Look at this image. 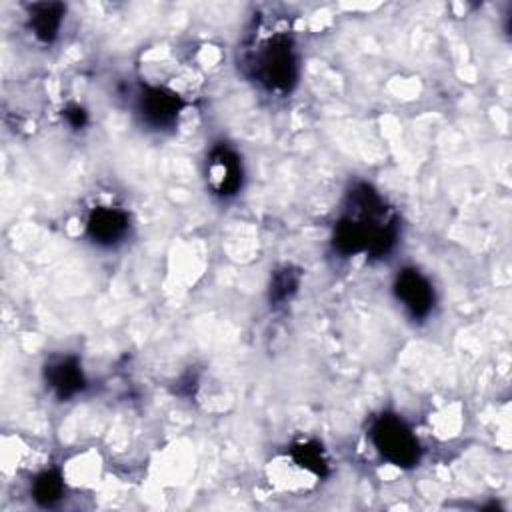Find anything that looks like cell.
I'll return each mask as SVG.
<instances>
[{"label":"cell","instance_id":"6da1fadb","mask_svg":"<svg viewBox=\"0 0 512 512\" xmlns=\"http://www.w3.org/2000/svg\"><path fill=\"white\" fill-rule=\"evenodd\" d=\"M254 66L260 80L270 88H288L296 78V58L290 36L284 32H274L270 38L262 40Z\"/></svg>","mask_w":512,"mask_h":512},{"label":"cell","instance_id":"7a4b0ae2","mask_svg":"<svg viewBox=\"0 0 512 512\" xmlns=\"http://www.w3.org/2000/svg\"><path fill=\"white\" fill-rule=\"evenodd\" d=\"M372 442L378 452L396 466H412L418 460V440L394 414H382L374 422Z\"/></svg>","mask_w":512,"mask_h":512},{"label":"cell","instance_id":"3957f363","mask_svg":"<svg viewBox=\"0 0 512 512\" xmlns=\"http://www.w3.org/2000/svg\"><path fill=\"white\" fill-rule=\"evenodd\" d=\"M268 480L276 490L282 492H304L310 490L320 478L316 472L302 466L292 454L274 458L266 468Z\"/></svg>","mask_w":512,"mask_h":512},{"label":"cell","instance_id":"277c9868","mask_svg":"<svg viewBox=\"0 0 512 512\" xmlns=\"http://www.w3.org/2000/svg\"><path fill=\"white\" fill-rule=\"evenodd\" d=\"M206 178L210 188L216 194H222V196L234 194L236 188L240 186V164L234 152H230L224 146L212 150L208 168H206Z\"/></svg>","mask_w":512,"mask_h":512},{"label":"cell","instance_id":"5b68a950","mask_svg":"<svg viewBox=\"0 0 512 512\" xmlns=\"http://www.w3.org/2000/svg\"><path fill=\"white\" fill-rule=\"evenodd\" d=\"M396 296L414 316H426L432 308V288L418 270H402L398 274Z\"/></svg>","mask_w":512,"mask_h":512},{"label":"cell","instance_id":"8992f818","mask_svg":"<svg viewBox=\"0 0 512 512\" xmlns=\"http://www.w3.org/2000/svg\"><path fill=\"white\" fill-rule=\"evenodd\" d=\"M182 106V96L168 88H148L140 98L142 116L154 126H166L174 122L178 110Z\"/></svg>","mask_w":512,"mask_h":512},{"label":"cell","instance_id":"52a82bcc","mask_svg":"<svg viewBox=\"0 0 512 512\" xmlns=\"http://www.w3.org/2000/svg\"><path fill=\"white\" fill-rule=\"evenodd\" d=\"M126 214L116 208H98L88 220V234L100 244H112L126 232Z\"/></svg>","mask_w":512,"mask_h":512},{"label":"cell","instance_id":"ba28073f","mask_svg":"<svg viewBox=\"0 0 512 512\" xmlns=\"http://www.w3.org/2000/svg\"><path fill=\"white\" fill-rule=\"evenodd\" d=\"M46 380L60 398H68L82 388V372L70 358H62L50 364L46 370Z\"/></svg>","mask_w":512,"mask_h":512},{"label":"cell","instance_id":"9c48e42d","mask_svg":"<svg viewBox=\"0 0 512 512\" xmlns=\"http://www.w3.org/2000/svg\"><path fill=\"white\" fill-rule=\"evenodd\" d=\"M64 8L60 4H36L30 10V26L32 32L42 40L50 42L56 38Z\"/></svg>","mask_w":512,"mask_h":512},{"label":"cell","instance_id":"30bf717a","mask_svg":"<svg viewBox=\"0 0 512 512\" xmlns=\"http://www.w3.org/2000/svg\"><path fill=\"white\" fill-rule=\"evenodd\" d=\"M62 494V478L54 472H42L34 482V496L42 504H52Z\"/></svg>","mask_w":512,"mask_h":512},{"label":"cell","instance_id":"8fae6325","mask_svg":"<svg viewBox=\"0 0 512 512\" xmlns=\"http://www.w3.org/2000/svg\"><path fill=\"white\" fill-rule=\"evenodd\" d=\"M296 284H298V280L292 278V272L284 270V272H280V274L276 276V280H274V284H272V296H274L276 300H284V298L296 288Z\"/></svg>","mask_w":512,"mask_h":512}]
</instances>
